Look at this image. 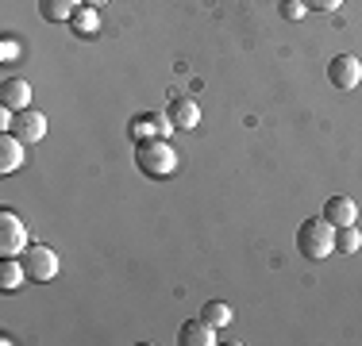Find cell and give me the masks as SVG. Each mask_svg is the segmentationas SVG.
I'll return each mask as SVG.
<instances>
[{
    "label": "cell",
    "mask_w": 362,
    "mask_h": 346,
    "mask_svg": "<svg viewBox=\"0 0 362 346\" xmlns=\"http://www.w3.org/2000/svg\"><path fill=\"white\" fill-rule=\"evenodd\" d=\"M81 4H89V8H100V4H108V0H81Z\"/></svg>",
    "instance_id": "obj_21"
},
{
    "label": "cell",
    "mask_w": 362,
    "mask_h": 346,
    "mask_svg": "<svg viewBox=\"0 0 362 346\" xmlns=\"http://www.w3.org/2000/svg\"><path fill=\"white\" fill-rule=\"evenodd\" d=\"M305 12H308L305 0H281V16H286V20L297 23V20H305Z\"/></svg>",
    "instance_id": "obj_18"
},
{
    "label": "cell",
    "mask_w": 362,
    "mask_h": 346,
    "mask_svg": "<svg viewBox=\"0 0 362 346\" xmlns=\"http://www.w3.org/2000/svg\"><path fill=\"white\" fill-rule=\"evenodd\" d=\"M23 138H16L12 131H0V173H16L23 166Z\"/></svg>",
    "instance_id": "obj_12"
},
{
    "label": "cell",
    "mask_w": 362,
    "mask_h": 346,
    "mask_svg": "<svg viewBox=\"0 0 362 346\" xmlns=\"http://www.w3.org/2000/svg\"><path fill=\"white\" fill-rule=\"evenodd\" d=\"M81 8V0H39V16L47 23H70V16Z\"/></svg>",
    "instance_id": "obj_14"
},
{
    "label": "cell",
    "mask_w": 362,
    "mask_h": 346,
    "mask_svg": "<svg viewBox=\"0 0 362 346\" xmlns=\"http://www.w3.org/2000/svg\"><path fill=\"white\" fill-rule=\"evenodd\" d=\"M297 250L313 262H324L327 254L335 250V227L324 220V215H313L297 227Z\"/></svg>",
    "instance_id": "obj_2"
},
{
    "label": "cell",
    "mask_w": 362,
    "mask_h": 346,
    "mask_svg": "<svg viewBox=\"0 0 362 346\" xmlns=\"http://www.w3.org/2000/svg\"><path fill=\"white\" fill-rule=\"evenodd\" d=\"M358 246H362V231H358V223L335 227V250H339V254H355Z\"/></svg>",
    "instance_id": "obj_16"
},
{
    "label": "cell",
    "mask_w": 362,
    "mask_h": 346,
    "mask_svg": "<svg viewBox=\"0 0 362 346\" xmlns=\"http://www.w3.org/2000/svg\"><path fill=\"white\" fill-rule=\"evenodd\" d=\"M23 277H28V270H23L20 258H0V289L4 292H16L23 285Z\"/></svg>",
    "instance_id": "obj_15"
},
{
    "label": "cell",
    "mask_w": 362,
    "mask_h": 346,
    "mask_svg": "<svg viewBox=\"0 0 362 346\" xmlns=\"http://www.w3.org/2000/svg\"><path fill=\"white\" fill-rule=\"evenodd\" d=\"M166 116H170V124H174L177 131H193V127L201 124V104H197L193 97H174L170 108H166Z\"/></svg>",
    "instance_id": "obj_8"
},
{
    "label": "cell",
    "mask_w": 362,
    "mask_h": 346,
    "mask_svg": "<svg viewBox=\"0 0 362 346\" xmlns=\"http://www.w3.org/2000/svg\"><path fill=\"white\" fill-rule=\"evenodd\" d=\"M324 220L332 227H347V223H358V204L351 196H327L324 201Z\"/></svg>",
    "instance_id": "obj_11"
},
{
    "label": "cell",
    "mask_w": 362,
    "mask_h": 346,
    "mask_svg": "<svg viewBox=\"0 0 362 346\" xmlns=\"http://www.w3.org/2000/svg\"><path fill=\"white\" fill-rule=\"evenodd\" d=\"M0 104L12 108V112L31 108V85L23 81V77H4V81H0Z\"/></svg>",
    "instance_id": "obj_10"
},
{
    "label": "cell",
    "mask_w": 362,
    "mask_h": 346,
    "mask_svg": "<svg viewBox=\"0 0 362 346\" xmlns=\"http://www.w3.org/2000/svg\"><path fill=\"white\" fill-rule=\"evenodd\" d=\"M305 8L308 12H339L343 0H305Z\"/></svg>",
    "instance_id": "obj_19"
},
{
    "label": "cell",
    "mask_w": 362,
    "mask_h": 346,
    "mask_svg": "<svg viewBox=\"0 0 362 346\" xmlns=\"http://www.w3.org/2000/svg\"><path fill=\"white\" fill-rule=\"evenodd\" d=\"M132 138L135 143H143V138H170V131H177L174 124H170V116L166 112H143V116H135L132 119Z\"/></svg>",
    "instance_id": "obj_6"
},
{
    "label": "cell",
    "mask_w": 362,
    "mask_h": 346,
    "mask_svg": "<svg viewBox=\"0 0 362 346\" xmlns=\"http://www.w3.org/2000/svg\"><path fill=\"white\" fill-rule=\"evenodd\" d=\"M327 81L335 85L339 93H355L362 85V58L355 54H335L327 62Z\"/></svg>",
    "instance_id": "obj_5"
},
{
    "label": "cell",
    "mask_w": 362,
    "mask_h": 346,
    "mask_svg": "<svg viewBox=\"0 0 362 346\" xmlns=\"http://www.w3.org/2000/svg\"><path fill=\"white\" fill-rule=\"evenodd\" d=\"M201 319H209L212 327H228L231 323V308L223 304V300H209V304L201 308Z\"/></svg>",
    "instance_id": "obj_17"
},
{
    "label": "cell",
    "mask_w": 362,
    "mask_h": 346,
    "mask_svg": "<svg viewBox=\"0 0 362 346\" xmlns=\"http://www.w3.org/2000/svg\"><path fill=\"white\" fill-rule=\"evenodd\" d=\"M216 331L220 327H212L209 319H189V323H181V331H177V342L181 346H216L220 339H216Z\"/></svg>",
    "instance_id": "obj_9"
},
{
    "label": "cell",
    "mask_w": 362,
    "mask_h": 346,
    "mask_svg": "<svg viewBox=\"0 0 362 346\" xmlns=\"http://www.w3.org/2000/svg\"><path fill=\"white\" fill-rule=\"evenodd\" d=\"M70 31L81 35V39H93V35L100 31V8L81 4V8H77V12L70 16Z\"/></svg>",
    "instance_id": "obj_13"
},
{
    "label": "cell",
    "mask_w": 362,
    "mask_h": 346,
    "mask_svg": "<svg viewBox=\"0 0 362 346\" xmlns=\"http://www.w3.org/2000/svg\"><path fill=\"white\" fill-rule=\"evenodd\" d=\"M135 166L143 177L166 181L177 169V150L170 146V138H143V143H135Z\"/></svg>",
    "instance_id": "obj_1"
},
{
    "label": "cell",
    "mask_w": 362,
    "mask_h": 346,
    "mask_svg": "<svg viewBox=\"0 0 362 346\" xmlns=\"http://www.w3.org/2000/svg\"><path fill=\"white\" fill-rule=\"evenodd\" d=\"M20 262H23V270H28V281H39V285H47V281H54L58 277V254H54V246H28L20 254Z\"/></svg>",
    "instance_id": "obj_3"
},
{
    "label": "cell",
    "mask_w": 362,
    "mask_h": 346,
    "mask_svg": "<svg viewBox=\"0 0 362 346\" xmlns=\"http://www.w3.org/2000/svg\"><path fill=\"white\" fill-rule=\"evenodd\" d=\"M16 138H23V143H39V138H47V116L35 108H23V112H16L12 116V127H8Z\"/></svg>",
    "instance_id": "obj_7"
},
{
    "label": "cell",
    "mask_w": 362,
    "mask_h": 346,
    "mask_svg": "<svg viewBox=\"0 0 362 346\" xmlns=\"http://www.w3.org/2000/svg\"><path fill=\"white\" fill-rule=\"evenodd\" d=\"M16 54H20V47H16V39H12V35H4V42H0V58H4V62H12Z\"/></svg>",
    "instance_id": "obj_20"
},
{
    "label": "cell",
    "mask_w": 362,
    "mask_h": 346,
    "mask_svg": "<svg viewBox=\"0 0 362 346\" xmlns=\"http://www.w3.org/2000/svg\"><path fill=\"white\" fill-rule=\"evenodd\" d=\"M23 250H28V227L12 208H4L0 212V258H20Z\"/></svg>",
    "instance_id": "obj_4"
}]
</instances>
